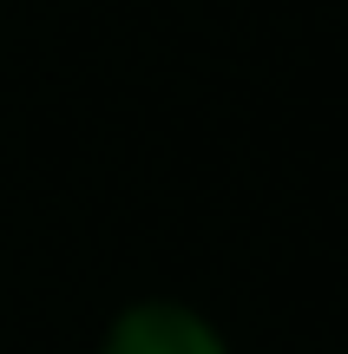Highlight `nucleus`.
Masks as SVG:
<instances>
[{
	"label": "nucleus",
	"mask_w": 348,
	"mask_h": 354,
	"mask_svg": "<svg viewBox=\"0 0 348 354\" xmlns=\"http://www.w3.org/2000/svg\"><path fill=\"white\" fill-rule=\"evenodd\" d=\"M92 354H237V348L204 308L178 302V295H138L105 322Z\"/></svg>",
	"instance_id": "obj_1"
}]
</instances>
